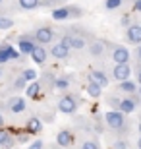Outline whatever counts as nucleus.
Segmentation results:
<instances>
[{
	"label": "nucleus",
	"instance_id": "f257e3e1",
	"mask_svg": "<svg viewBox=\"0 0 141 149\" xmlns=\"http://www.w3.org/2000/svg\"><path fill=\"white\" fill-rule=\"evenodd\" d=\"M128 116L130 114H124V112H120V111H112L110 109L103 118H104V124H106V128H108L110 132H114L118 138H126L131 132V120Z\"/></svg>",
	"mask_w": 141,
	"mask_h": 149
},
{
	"label": "nucleus",
	"instance_id": "f03ea898",
	"mask_svg": "<svg viewBox=\"0 0 141 149\" xmlns=\"http://www.w3.org/2000/svg\"><path fill=\"white\" fill-rule=\"evenodd\" d=\"M66 33H68V39H70V49L74 50H83L95 39V35L85 27H72V29H66Z\"/></svg>",
	"mask_w": 141,
	"mask_h": 149
},
{
	"label": "nucleus",
	"instance_id": "7ed1b4c3",
	"mask_svg": "<svg viewBox=\"0 0 141 149\" xmlns=\"http://www.w3.org/2000/svg\"><path fill=\"white\" fill-rule=\"evenodd\" d=\"M85 14L81 6H72V4H64L58 6L52 10V19L54 22H68V19H79Z\"/></svg>",
	"mask_w": 141,
	"mask_h": 149
},
{
	"label": "nucleus",
	"instance_id": "20e7f679",
	"mask_svg": "<svg viewBox=\"0 0 141 149\" xmlns=\"http://www.w3.org/2000/svg\"><path fill=\"white\" fill-rule=\"evenodd\" d=\"M81 105V99L77 93H72V91H64L62 97L58 99V111L64 112V114H76L77 109Z\"/></svg>",
	"mask_w": 141,
	"mask_h": 149
},
{
	"label": "nucleus",
	"instance_id": "39448f33",
	"mask_svg": "<svg viewBox=\"0 0 141 149\" xmlns=\"http://www.w3.org/2000/svg\"><path fill=\"white\" fill-rule=\"evenodd\" d=\"M106 56H108L112 64H130L131 54L124 45H114L106 41Z\"/></svg>",
	"mask_w": 141,
	"mask_h": 149
},
{
	"label": "nucleus",
	"instance_id": "423d86ee",
	"mask_svg": "<svg viewBox=\"0 0 141 149\" xmlns=\"http://www.w3.org/2000/svg\"><path fill=\"white\" fill-rule=\"evenodd\" d=\"M141 105V97L137 93H131V95H122L120 99V105H118V111L124 112V114H131L135 112Z\"/></svg>",
	"mask_w": 141,
	"mask_h": 149
},
{
	"label": "nucleus",
	"instance_id": "0eeeda50",
	"mask_svg": "<svg viewBox=\"0 0 141 149\" xmlns=\"http://www.w3.org/2000/svg\"><path fill=\"white\" fill-rule=\"evenodd\" d=\"M87 52H89V56L91 58H95V60H99V58H103V56H106V39H93L91 43L85 47Z\"/></svg>",
	"mask_w": 141,
	"mask_h": 149
},
{
	"label": "nucleus",
	"instance_id": "6e6552de",
	"mask_svg": "<svg viewBox=\"0 0 141 149\" xmlns=\"http://www.w3.org/2000/svg\"><path fill=\"white\" fill-rule=\"evenodd\" d=\"M31 33H33V37H35V41H37L39 45H50L54 41V29L49 27V25H41V27L33 29Z\"/></svg>",
	"mask_w": 141,
	"mask_h": 149
},
{
	"label": "nucleus",
	"instance_id": "1a4fd4ad",
	"mask_svg": "<svg viewBox=\"0 0 141 149\" xmlns=\"http://www.w3.org/2000/svg\"><path fill=\"white\" fill-rule=\"evenodd\" d=\"M131 74H133V70H131L130 64H114L108 77L114 81H124V79H130Z\"/></svg>",
	"mask_w": 141,
	"mask_h": 149
},
{
	"label": "nucleus",
	"instance_id": "9d476101",
	"mask_svg": "<svg viewBox=\"0 0 141 149\" xmlns=\"http://www.w3.org/2000/svg\"><path fill=\"white\" fill-rule=\"evenodd\" d=\"M25 109H27V103L22 97H12L4 103V111L10 112V114H22Z\"/></svg>",
	"mask_w": 141,
	"mask_h": 149
},
{
	"label": "nucleus",
	"instance_id": "9b49d317",
	"mask_svg": "<svg viewBox=\"0 0 141 149\" xmlns=\"http://www.w3.org/2000/svg\"><path fill=\"white\" fill-rule=\"evenodd\" d=\"M37 45V41H35V37H33V33H23L17 37V50L22 52V54H31L33 47Z\"/></svg>",
	"mask_w": 141,
	"mask_h": 149
},
{
	"label": "nucleus",
	"instance_id": "f8f14e48",
	"mask_svg": "<svg viewBox=\"0 0 141 149\" xmlns=\"http://www.w3.org/2000/svg\"><path fill=\"white\" fill-rule=\"evenodd\" d=\"M126 41L130 45H139L141 43V23L139 22H131L126 27Z\"/></svg>",
	"mask_w": 141,
	"mask_h": 149
},
{
	"label": "nucleus",
	"instance_id": "ddd939ff",
	"mask_svg": "<svg viewBox=\"0 0 141 149\" xmlns=\"http://www.w3.org/2000/svg\"><path fill=\"white\" fill-rule=\"evenodd\" d=\"M31 60L35 62V64H37V66H43L44 62H47V58H49V50L44 49V45H35V47H33V50H31Z\"/></svg>",
	"mask_w": 141,
	"mask_h": 149
},
{
	"label": "nucleus",
	"instance_id": "4468645a",
	"mask_svg": "<svg viewBox=\"0 0 141 149\" xmlns=\"http://www.w3.org/2000/svg\"><path fill=\"white\" fill-rule=\"evenodd\" d=\"M112 91H116V93L120 95H131V93H137V81H133V79H124V81H118V85L112 89Z\"/></svg>",
	"mask_w": 141,
	"mask_h": 149
},
{
	"label": "nucleus",
	"instance_id": "2eb2a0df",
	"mask_svg": "<svg viewBox=\"0 0 141 149\" xmlns=\"http://www.w3.org/2000/svg\"><path fill=\"white\" fill-rule=\"evenodd\" d=\"M89 79H93L95 83H99L101 87H108V83H110L108 74L104 72V70H101V68H93L91 72H89Z\"/></svg>",
	"mask_w": 141,
	"mask_h": 149
},
{
	"label": "nucleus",
	"instance_id": "dca6fc26",
	"mask_svg": "<svg viewBox=\"0 0 141 149\" xmlns=\"http://www.w3.org/2000/svg\"><path fill=\"white\" fill-rule=\"evenodd\" d=\"M70 50L72 49L64 47L62 43H54L52 47H50V50H49V56H52L54 60H66V58L70 56Z\"/></svg>",
	"mask_w": 141,
	"mask_h": 149
},
{
	"label": "nucleus",
	"instance_id": "f3484780",
	"mask_svg": "<svg viewBox=\"0 0 141 149\" xmlns=\"http://www.w3.org/2000/svg\"><path fill=\"white\" fill-rule=\"evenodd\" d=\"M72 143H74V134H72V130H60L58 134H56V145L62 149H70Z\"/></svg>",
	"mask_w": 141,
	"mask_h": 149
},
{
	"label": "nucleus",
	"instance_id": "a211bd4d",
	"mask_svg": "<svg viewBox=\"0 0 141 149\" xmlns=\"http://www.w3.org/2000/svg\"><path fill=\"white\" fill-rule=\"evenodd\" d=\"M25 130H27V134H31V136L41 134V132H43V122H41V118H39V116H31V118H27Z\"/></svg>",
	"mask_w": 141,
	"mask_h": 149
},
{
	"label": "nucleus",
	"instance_id": "6ab92c4d",
	"mask_svg": "<svg viewBox=\"0 0 141 149\" xmlns=\"http://www.w3.org/2000/svg\"><path fill=\"white\" fill-rule=\"evenodd\" d=\"M70 85H72V79H70V76L68 74H64V76H56L54 77V89H58V91H68L70 89Z\"/></svg>",
	"mask_w": 141,
	"mask_h": 149
},
{
	"label": "nucleus",
	"instance_id": "aec40b11",
	"mask_svg": "<svg viewBox=\"0 0 141 149\" xmlns=\"http://www.w3.org/2000/svg\"><path fill=\"white\" fill-rule=\"evenodd\" d=\"M43 6V0H17V8L23 12H31Z\"/></svg>",
	"mask_w": 141,
	"mask_h": 149
},
{
	"label": "nucleus",
	"instance_id": "412c9836",
	"mask_svg": "<svg viewBox=\"0 0 141 149\" xmlns=\"http://www.w3.org/2000/svg\"><path fill=\"white\" fill-rule=\"evenodd\" d=\"M85 91H87V95H89V97H93V99H99V97L103 95V87H101L99 83H95L93 79H87Z\"/></svg>",
	"mask_w": 141,
	"mask_h": 149
},
{
	"label": "nucleus",
	"instance_id": "4be33fe9",
	"mask_svg": "<svg viewBox=\"0 0 141 149\" xmlns=\"http://www.w3.org/2000/svg\"><path fill=\"white\" fill-rule=\"evenodd\" d=\"M54 74L50 72H44L43 76H41V79H39V83H41V89H49V91H52L54 89Z\"/></svg>",
	"mask_w": 141,
	"mask_h": 149
},
{
	"label": "nucleus",
	"instance_id": "5701e85b",
	"mask_svg": "<svg viewBox=\"0 0 141 149\" xmlns=\"http://www.w3.org/2000/svg\"><path fill=\"white\" fill-rule=\"evenodd\" d=\"M25 91H27V97H31V99H37L43 89H41V83H39L37 79H33L29 85H25Z\"/></svg>",
	"mask_w": 141,
	"mask_h": 149
},
{
	"label": "nucleus",
	"instance_id": "b1692460",
	"mask_svg": "<svg viewBox=\"0 0 141 149\" xmlns=\"http://www.w3.org/2000/svg\"><path fill=\"white\" fill-rule=\"evenodd\" d=\"M120 93H116V91H110L106 97H104V101H106V105L112 109V111H118V105H120Z\"/></svg>",
	"mask_w": 141,
	"mask_h": 149
},
{
	"label": "nucleus",
	"instance_id": "393cba45",
	"mask_svg": "<svg viewBox=\"0 0 141 149\" xmlns=\"http://www.w3.org/2000/svg\"><path fill=\"white\" fill-rule=\"evenodd\" d=\"M25 85H27V79H25V77L22 76V74H19V76L16 77V79H14V81H12V91H22V89H25Z\"/></svg>",
	"mask_w": 141,
	"mask_h": 149
},
{
	"label": "nucleus",
	"instance_id": "a878e982",
	"mask_svg": "<svg viewBox=\"0 0 141 149\" xmlns=\"http://www.w3.org/2000/svg\"><path fill=\"white\" fill-rule=\"evenodd\" d=\"M124 4H126V0H104V8H106L108 12L120 10Z\"/></svg>",
	"mask_w": 141,
	"mask_h": 149
},
{
	"label": "nucleus",
	"instance_id": "bb28decb",
	"mask_svg": "<svg viewBox=\"0 0 141 149\" xmlns=\"http://www.w3.org/2000/svg\"><path fill=\"white\" fill-rule=\"evenodd\" d=\"M112 149H130V139L128 138H116L112 141Z\"/></svg>",
	"mask_w": 141,
	"mask_h": 149
},
{
	"label": "nucleus",
	"instance_id": "cd10ccee",
	"mask_svg": "<svg viewBox=\"0 0 141 149\" xmlns=\"http://www.w3.org/2000/svg\"><path fill=\"white\" fill-rule=\"evenodd\" d=\"M79 149H101V145H99V141L95 138H89V139H85V141L81 143Z\"/></svg>",
	"mask_w": 141,
	"mask_h": 149
},
{
	"label": "nucleus",
	"instance_id": "c85d7f7f",
	"mask_svg": "<svg viewBox=\"0 0 141 149\" xmlns=\"http://www.w3.org/2000/svg\"><path fill=\"white\" fill-rule=\"evenodd\" d=\"M12 27H14V19H10L6 16H0V29H12Z\"/></svg>",
	"mask_w": 141,
	"mask_h": 149
},
{
	"label": "nucleus",
	"instance_id": "c756f323",
	"mask_svg": "<svg viewBox=\"0 0 141 149\" xmlns=\"http://www.w3.org/2000/svg\"><path fill=\"white\" fill-rule=\"evenodd\" d=\"M22 76L27 79V81H33V79H37V72L35 70H31V68H27V70H23Z\"/></svg>",
	"mask_w": 141,
	"mask_h": 149
},
{
	"label": "nucleus",
	"instance_id": "7c9ffc66",
	"mask_svg": "<svg viewBox=\"0 0 141 149\" xmlns=\"http://www.w3.org/2000/svg\"><path fill=\"white\" fill-rule=\"evenodd\" d=\"M16 143H17L16 138H12V136H10V138L6 139V141H4L2 145H0V147H2V149H14V147H16Z\"/></svg>",
	"mask_w": 141,
	"mask_h": 149
},
{
	"label": "nucleus",
	"instance_id": "2f4dec72",
	"mask_svg": "<svg viewBox=\"0 0 141 149\" xmlns=\"http://www.w3.org/2000/svg\"><path fill=\"white\" fill-rule=\"evenodd\" d=\"M10 136H12V134L8 132L6 128H0V145L4 143V141H6V139H8V138H10Z\"/></svg>",
	"mask_w": 141,
	"mask_h": 149
},
{
	"label": "nucleus",
	"instance_id": "473e14b6",
	"mask_svg": "<svg viewBox=\"0 0 141 149\" xmlns=\"http://www.w3.org/2000/svg\"><path fill=\"white\" fill-rule=\"evenodd\" d=\"M131 22H133V19H131V16H130V14H124V16H122V19H120L122 27H128V25H130Z\"/></svg>",
	"mask_w": 141,
	"mask_h": 149
},
{
	"label": "nucleus",
	"instance_id": "72a5a7b5",
	"mask_svg": "<svg viewBox=\"0 0 141 149\" xmlns=\"http://www.w3.org/2000/svg\"><path fill=\"white\" fill-rule=\"evenodd\" d=\"M133 56H135V62H139V64H141V43H139V45H135Z\"/></svg>",
	"mask_w": 141,
	"mask_h": 149
},
{
	"label": "nucleus",
	"instance_id": "f704fd0d",
	"mask_svg": "<svg viewBox=\"0 0 141 149\" xmlns=\"http://www.w3.org/2000/svg\"><path fill=\"white\" fill-rule=\"evenodd\" d=\"M44 147V143H43V139H37V141H33L31 145H29L27 149H43Z\"/></svg>",
	"mask_w": 141,
	"mask_h": 149
},
{
	"label": "nucleus",
	"instance_id": "c9c22d12",
	"mask_svg": "<svg viewBox=\"0 0 141 149\" xmlns=\"http://www.w3.org/2000/svg\"><path fill=\"white\" fill-rule=\"evenodd\" d=\"M135 81L137 85H141V64L137 62V66H135Z\"/></svg>",
	"mask_w": 141,
	"mask_h": 149
},
{
	"label": "nucleus",
	"instance_id": "e433bc0d",
	"mask_svg": "<svg viewBox=\"0 0 141 149\" xmlns=\"http://www.w3.org/2000/svg\"><path fill=\"white\" fill-rule=\"evenodd\" d=\"M29 136H31V134H23V136H17L16 141H17V143H25V141L29 139Z\"/></svg>",
	"mask_w": 141,
	"mask_h": 149
},
{
	"label": "nucleus",
	"instance_id": "4c0bfd02",
	"mask_svg": "<svg viewBox=\"0 0 141 149\" xmlns=\"http://www.w3.org/2000/svg\"><path fill=\"white\" fill-rule=\"evenodd\" d=\"M133 12H139L141 14V0H133Z\"/></svg>",
	"mask_w": 141,
	"mask_h": 149
},
{
	"label": "nucleus",
	"instance_id": "58836bf2",
	"mask_svg": "<svg viewBox=\"0 0 141 149\" xmlns=\"http://www.w3.org/2000/svg\"><path fill=\"white\" fill-rule=\"evenodd\" d=\"M4 124H6V118H4V114L0 112V128H4Z\"/></svg>",
	"mask_w": 141,
	"mask_h": 149
},
{
	"label": "nucleus",
	"instance_id": "ea45409f",
	"mask_svg": "<svg viewBox=\"0 0 141 149\" xmlns=\"http://www.w3.org/2000/svg\"><path fill=\"white\" fill-rule=\"evenodd\" d=\"M135 147L141 149V134H139V138H137V141H135Z\"/></svg>",
	"mask_w": 141,
	"mask_h": 149
},
{
	"label": "nucleus",
	"instance_id": "a19ab883",
	"mask_svg": "<svg viewBox=\"0 0 141 149\" xmlns=\"http://www.w3.org/2000/svg\"><path fill=\"white\" fill-rule=\"evenodd\" d=\"M137 130H139V134H141V116H139V122H137Z\"/></svg>",
	"mask_w": 141,
	"mask_h": 149
},
{
	"label": "nucleus",
	"instance_id": "79ce46f5",
	"mask_svg": "<svg viewBox=\"0 0 141 149\" xmlns=\"http://www.w3.org/2000/svg\"><path fill=\"white\" fill-rule=\"evenodd\" d=\"M58 2H64V0H50V4H58Z\"/></svg>",
	"mask_w": 141,
	"mask_h": 149
},
{
	"label": "nucleus",
	"instance_id": "37998d69",
	"mask_svg": "<svg viewBox=\"0 0 141 149\" xmlns=\"http://www.w3.org/2000/svg\"><path fill=\"white\" fill-rule=\"evenodd\" d=\"M137 95L141 97V85H137Z\"/></svg>",
	"mask_w": 141,
	"mask_h": 149
},
{
	"label": "nucleus",
	"instance_id": "c03bdc74",
	"mask_svg": "<svg viewBox=\"0 0 141 149\" xmlns=\"http://www.w3.org/2000/svg\"><path fill=\"white\" fill-rule=\"evenodd\" d=\"M4 2H6V0H0V8H2V6H4Z\"/></svg>",
	"mask_w": 141,
	"mask_h": 149
},
{
	"label": "nucleus",
	"instance_id": "a18cd8bd",
	"mask_svg": "<svg viewBox=\"0 0 141 149\" xmlns=\"http://www.w3.org/2000/svg\"><path fill=\"white\" fill-rule=\"evenodd\" d=\"M2 74H4V70H2V66H0V77H2Z\"/></svg>",
	"mask_w": 141,
	"mask_h": 149
},
{
	"label": "nucleus",
	"instance_id": "49530a36",
	"mask_svg": "<svg viewBox=\"0 0 141 149\" xmlns=\"http://www.w3.org/2000/svg\"><path fill=\"white\" fill-rule=\"evenodd\" d=\"M126 2H128V0H126ZM131 2H133V0H131Z\"/></svg>",
	"mask_w": 141,
	"mask_h": 149
}]
</instances>
